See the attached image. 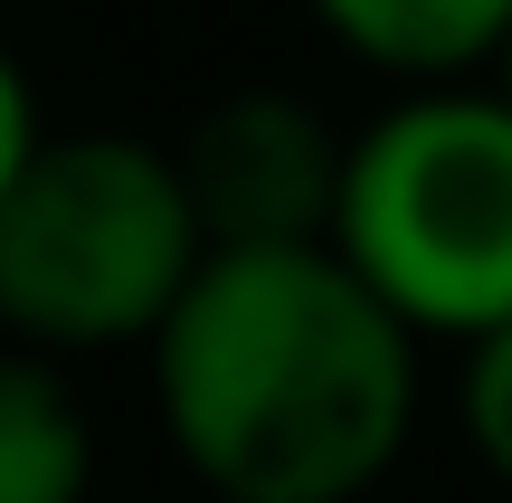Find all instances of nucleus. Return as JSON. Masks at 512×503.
<instances>
[{
    "mask_svg": "<svg viewBox=\"0 0 512 503\" xmlns=\"http://www.w3.org/2000/svg\"><path fill=\"white\" fill-rule=\"evenodd\" d=\"M313 29L399 95L418 86H484L512 48V0H304Z\"/></svg>",
    "mask_w": 512,
    "mask_h": 503,
    "instance_id": "5",
    "label": "nucleus"
},
{
    "mask_svg": "<svg viewBox=\"0 0 512 503\" xmlns=\"http://www.w3.org/2000/svg\"><path fill=\"white\" fill-rule=\"evenodd\" d=\"M456 428L475 447V466L512 494V323L456 352Z\"/></svg>",
    "mask_w": 512,
    "mask_h": 503,
    "instance_id": "7",
    "label": "nucleus"
},
{
    "mask_svg": "<svg viewBox=\"0 0 512 503\" xmlns=\"http://www.w3.org/2000/svg\"><path fill=\"white\" fill-rule=\"evenodd\" d=\"M209 247H332L351 133L294 86H238L171 143Z\"/></svg>",
    "mask_w": 512,
    "mask_h": 503,
    "instance_id": "4",
    "label": "nucleus"
},
{
    "mask_svg": "<svg viewBox=\"0 0 512 503\" xmlns=\"http://www.w3.org/2000/svg\"><path fill=\"white\" fill-rule=\"evenodd\" d=\"M209 503H361L418 437V333L332 247H209L143 352Z\"/></svg>",
    "mask_w": 512,
    "mask_h": 503,
    "instance_id": "1",
    "label": "nucleus"
},
{
    "mask_svg": "<svg viewBox=\"0 0 512 503\" xmlns=\"http://www.w3.org/2000/svg\"><path fill=\"white\" fill-rule=\"evenodd\" d=\"M332 257L418 342H484L512 323V95H389L342 162Z\"/></svg>",
    "mask_w": 512,
    "mask_h": 503,
    "instance_id": "3",
    "label": "nucleus"
},
{
    "mask_svg": "<svg viewBox=\"0 0 512 503\" xmlns=\"http://www.w3.org/2000/svg\"><path fill=\"white\" fill-rule=\"evenodd\" d=\"M38 143H48V114H38V86L29 67H19L10 48H0V200H10V181L38 162Z\"/></svg>",
    "mask_w": 512,
    "mask_h": 503,
    "instance_id": "8",
    "label": "nucleus"
},
{
    "mask_svg": "<svg viewBox=\"0 0 512 503\" xmlns=\"http://www.w3.org/2000/svg\"><path fill=\"white\" fill-rule=\"evenodd\" d=\"M209 266L181 162L152 133H48L0 200V342L57 371L152 352Z\"/></svg>",
    "mask_w": 512,
    "mask_h": 503,
    "instance_id": "2",
    "label": "nucleus"
},
{
    "mask_svg": "<svg viewBox=\"0 0 512 503\" xmlns=\"http://www.w3.org/2000/svg\"><path fill=\"white\" fill-rule=\"evenodd\" d=\"M494 86H503V95H512V48H503V67H494Z\"/></svg>",
    "mask_w": 512,
    "mask_h": 503,
    "instance_id": "9",
    "label": "nucleus"
},
{
    "mask_svg": "<svg viewBox=\"0 0 512 503\" xmlns=\"http://www.w3.org/2000/svg\"><path fill=\"white\" fill-rule=\"evenodd\" d=\"M86 494H95V418L76 380L0 342V503H86Z\"/></svg>",
    "mask_w": 512,
    "mask_h": 503,
    "instance_id": "6",
    "label": "nucleus"
}]
</instances>
